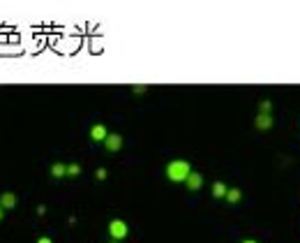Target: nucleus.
Returning a JSON list of instances; mask_svg holds the SVG:
<instances>
[{
    "instance_id": "nucleus-14",
    "label": "nucleus",
    "mask_w": 300,
    "mask_h": 243,
    "mask_svg": "<svg viewBox=\"0 0 300 243\" xmlns=\"http://www.w3.org/2000/svg\"><path fill=\"white\" fill-rule=\"evenodd\" d=\"M146 88H148V86H143V83H141V86H132L134 93H146Z\"/></svg>"
},
{
    "instance_id": "nucleus-4",
    "label": "nucleus",
    "mask_w": 300,
    "mask_h": 243,
    "mask_svg": "<svg viewBox=\"0 0 300 243\" xmlns=\"http://www.w3.org/2000/svg\"><path fill=\"white\" fill-rule=\"evenodd\" d=\"M104 149L111 151V153L120 151V149H123V137H120V134H109V137H106V141H104Z\"/></svg>"
},
{
    "instance_id": "nucleus-13",
    "label": "nucleus",
    "mask_w": 300,
    "mask_h": 243,
    "mask_svg": "<svg viewBox=\"0 0 300 243\" xmlns=\"http://www.w3.org/2000/svg\"><path fill=\"white\" fill-rule=\"evenodd\" d=\"M95 178H97V181H104V178H106V169H97L95 171Z\"/></svg>"
},
{
    "instance_id": "nucleus-17",
    "label": "nucleus",
    "mask_w": 300,
    "mask_h": 243,
    "mask_svg": "<svg viewBox=\"0 0 300 243\" xmlns=\"http://www.w3.org/2000/svg\"><path fill=\"white\" fill-rule=\"evenodd\" d=\"M0 220H3V206H0Z\"/></svg>"
},
{
    "instance_id": "nucleus-5",
    "label": "nucleus",
    "mask_w": 300,
    "mask_h": 243,
    "mask_svg": "<svg viewBox=\"0 0 300 243\" xmlns=\"http://www.w3.org/2000/svg\"><path fill=\"white\" fill-rule=\"evenodd\" d=\"M185 185H187V188H190V190H199V188H201V185H203V176H201V174H199V171H192L190 176H187Z\"/></svg>"
},
{
    "instance_id": "nucleus-12",
    "label": "nucleus",
    "mask_w": 300,
    "mask_h": 243,
    "mask_svg": "<svg viewBox=\"0 0 300 243\" xmlns=\"http://www.w3.org/2000/svg\"><path fill=\"white\" fill-rule=\"evenodd\" d=\"M270 109H273V105H270L268 100H263L261 102V114H270Z\"/></svg>"
},
{
    "instance_id": "nucleus-16",
    "label": "nucleus",
    "mask_w": 300,
    "mask_h": 243,
    "mask_svg": "<svg viewBox=\"0 0 300 243\" xmlns=\"http://www.w3.org/2000/svg\"><path fill=\"white\" fill-rule=\"evenodd\" d=\"M243 243H259V241H254V238H247V241H243Z\"/></svg>"
},
{
    "instance_id": "nucleus-3",
    "label": "nucleus",
    "mask_w": 300,
    "mask_h": 243,
    "mask_svg": "<svg viewBox=\"0 0 300 243\" xmlns=\"http://www.w3.org/2000/svg\"><path fill=\"white\" fill-rule=\"evenodd\" d=\"M109 134L111 132L106 130V125H102V123H95V125L90 127V139H93V141H97V144H104Z\"/></svg>"
},
{
    "instance_id": "nucleus-18",
    "label": "nucleus",
    "mask_w": 300,
    "mask_h": 243,
    "mask_svg": "<svg viewBox=\"0 0 300 243\" xmlns=\"http://www.w3.org/2000/svg\"><path fill=\"white\" fill-rule=\"evenodd\" d=\"M111 243H118V241H111Z\"/></svg>"
},
{
    "instance_id": "nucleus-9",
    "label": "nucleus",
    "mask_w": 300,
    "mask_h": 243,
    "mask_svg": "<svg viewBox=\"0 0 300 243\" xmlns=\"http://www.w3.org/2000/svg\"><path fill=\"white\" fill-rule=\"evenodd\" d=\"M226 192H229V188H226L222 181H215V183H213V197L224 199V197H226Z\"/></svg>"
},
{
    "instance_id": "nucleus-7",
    "label": "nucleus",
    "mask_w": 300,
    "mask_h": 243,
    "mask_svg": "<svg viewBox=\"0 0 300 243\" xmlns=\"http://www.w3.org/2000/svg\"><path fill=\"white\" fill-rule=\"evenodd\" d=\"M51 176H53V178L67 176V165H65V162H53V165H51Z\"/></svg>"
},
{
    "instance_id": "nucleus-8",
    "label": "nucleus",
    "mask_w": 300,
    "mask_h": 243,
    "mask_svg": "<svg viewBox=\"0 0 300 243\" xmlns=\"http://www.w3.org/2000/svg\"><path fill=\"white\" fill-rule=\"evenodd\" d=\"M257 127H259V130H268V127H273V116H270V114H259V116H257Z\"/></svg>"
},
{
    "instance_id": "nucleus-2",
    "label": "nucleus",
    "mask_w": 300,
    "mask_h": 243,
    "mask_svg": "<svg viewBox=\"0 0 300 243\" xmlns=\"http://www.w3.org/2000/svg\"><path fill=\"white\" fill-rule=\"evenodd\" d=\"M127 234H130V227H127L125 220H120V218H113V220L109 222V236L113 238V241H123V238H127Z\"/></svg>"
},
{
    "instance_id": "nucleus-1",
    "label": "nucleus",
    "mask_w": 300,
    "mask_h": 243,
    "mask_svg": "<svg viewBox=\"0 0 300 243\" xmlns=\"http://www.w3.org/2000/svg\"><path fill=\"white\" fill-rule=\"evenodd\" d=\"M190 174H192V167L187 160H171L166 165V178L173 183H185Z\"/></svg>"
},
{
    "instance_id": "nucleus-11",
    "label": "nucleus",
    "mask_w": 300,
    "mask_h": 243,
    "mask_svg": "<svg viewBox=\"0 0 300 243\" xmlns=\"http://www.w3.org/2000/svg\"><path fill=\"white\" fill-rule=\"evenodd\" d=\"M77 174H81V167H79L77 162L67 165V176H77Z\"/></svg>"
},
{
    "instance_id": "nucleus-6",
    "label": "nucleus",
    "mask_w": 300,
    "mask_h": 243,
    "mask_svg": "<svg viewBox=\"0 0 300 243\" xmlns=\"http://www.w3.org/2000/svg\"><path fill=\"white\" fill-rule=\"evenodd\" d=\"M0 206H3V209H14V206H17V195L14 192H3L0 195Z\"/></svg>"
},
{
    "instance_id": "nucleus-10",
    "label": "nucleus",
    "mask_w": 300,
    "mask_h": 243,
    "mask_svg": "<svg viewBox=\"0 0 300 243\" xmlns=\"http://www.w3.org/2000/svg\"><path fill=\"white\" fill-rule=\"evenodd\" d=\"M240 197H243V192H240L238 188H229V192H226V202H229V204H238L240 202Z\"/></svg>"
},
{
    "instance_id": "nucleus-15",
    "label": "nucleus",
    "mask_w": 300,
    "mask_h": 243,
    "mask_svg": "<svg viewBox=\"0 0 300 243\" xmlns=\"http://www.w3.org/2000/svg\"><path fill=\"white\" fill-rule=\"evenodd\" d=\"M37 243H53V241H51V236H39Z\"/></svg>"
}]
</instances>
